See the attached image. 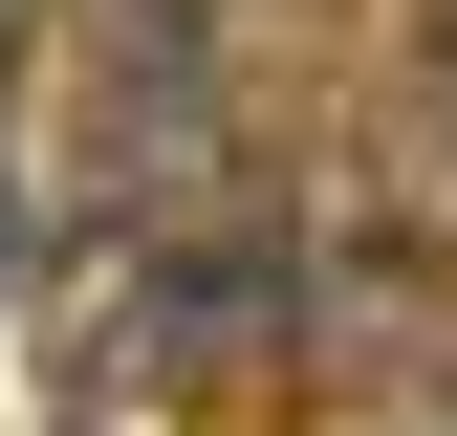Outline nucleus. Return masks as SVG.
I'll return each instance as SVG.
<instances>
[{
	"mask_svg": "<svg viewBox=\"0 0 457 436\" xmlns=\"http://www.w3.org/2000/svg\"><path fill=\"white\" fill-rule=\"evenodd\" d=\"M414 88H436V131H457V0H414Z\"/></svg>",
	"mask_w": 457,
	"mask_h": 436,
	"instance_id": "f257e3e1",
	"label": "nucleus"
},
{
	"mask_svg": "<svg viewBox=\"0 0 457 436\" xmlns=\"http://www.w3.org/2000/svg\"><path fill=\"white\" fill-rule=\"evenodd\" d=\"M44 22H66V0H0V88H22V66H44Z\"/></svg>",
	"mask_w": 457,
	"mask_h": 436,
	"instance_id": "f03ea898",
	"label": "nucleus"
}]
</instances>
